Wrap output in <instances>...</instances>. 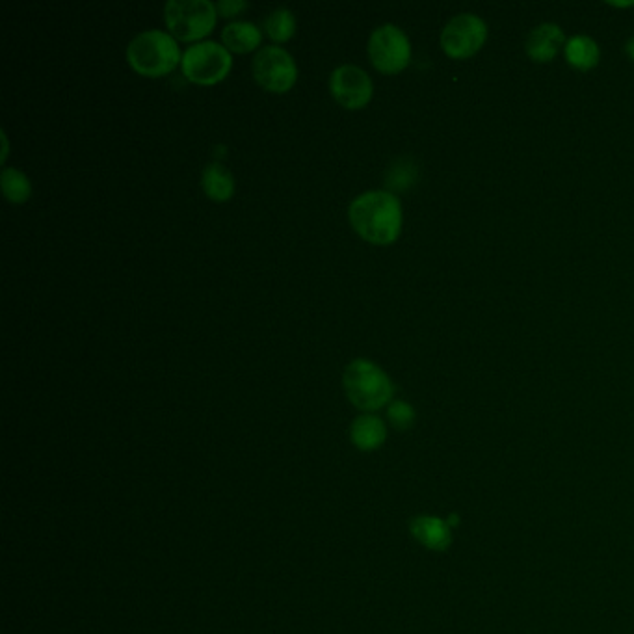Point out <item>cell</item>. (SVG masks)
I'll return each mask as SVG.
<instances>
[{"mask_svg":"<svg viewBox=\"0 0 634 634\" xmlns=\"http://www.w3.org/2000/svg\"><path fill=\"white\" fill-rule=\"evenodd\" d=\"M610 6H616V8H629V6H634V2H610Z\"/></svg>","mask_w":634,"mask_h":634,"instance_id":"obj_23","label":"cell"},{"mask_svg":"<svg viewBox=\"0 0 634 634\" xmlns=\"http://www.w3.org/2000/svg\"><path fill=\"white\" fill-rule=\"evenodd\" d=\"M344 393L357 410H382L393 402L395 385L380 365L367 357L352 359L343 372Z\"/></svg>","mask_w":634,"mask_h":634,"instance_id":"obj_2","label":"cell"},{"mask_svg":"<svg viewBox=\"0 0 634 634\" xmlns=\"http://www.w3.org/2000/svg\"><path fill=\"white\" fill-rule=\"evenodd\" d=\"M447 523H449L450 529H456V527L460 525V516H458V514H452V516L447 519Z\"/></svg>","mask_w":634,"mask_h":634,"instance_id":"obj_22","label":"cell"},{"mask_svg":"<svg viewBox=\"0 0 634 634\" xmlns=\"http://www.w3.org/2000/svg\"><path fill=\"white\" fill-rule=\"evenodd\" d=\"M417 181V166L411 159H398L391 164L389 172L385 175V185L389 186V192H400L410 188Z\"/></svg>","mask_w":634,"mask_h":634,"instance_id":"obj_18","label":"cell"},{"mask_svg":"<svg viewBox=\"0 0 634 634\" xmlns=\"http://www.w3.org/2000/svg\"><path fill=\"white\" fill-rule=\"evenodd\" d=\"M0 185H2L4 196L12 203H23L32 194V183H30L27 173L17 170L14 166H6L2 170Z\"/></svg>","mask_w":634,"mask_h":634,"instance_id":"obj_16","label":"cell"},{"mask_svg":"<svg viewBox=\"0 0 634 634\" xmlns=\"http://www.w3.org/2000/svg\"><path fill=\"white\" fill-rule=\"evenodd\" d=\"M233 66L231 51L224 43L203 40L192 43L181 60L183 73L196 84H216L227 77Z\"/></svg>","mask_w":634,"mask_h":634,"instance_id":"obj_5","label":"cell"},{"mask_svg":"<svg viewBox=\"0 0 634 634\" xmlns=\"http://www.w3.org/2000/svg\"><path fill=\"white\" fill-rule=\"evenodd\" d=\"M263 28L272 40L287 41L296 32V15L292 14V10L289 8L279 6L266 15Z\"/></svg>","mask_w":634,"mask_h":634,"instance_id":"obj_17","label":"cell"},{"mask_svg":"<svg viewBox=\"0 0 634 634\" xmlns=\"http://www.w3.org/2000/svg\"><path fill=\"white\" fill-rule=\"evenodd\" d=\"M625 53L629 56V60H633L634 62V36L625 43Z\"/></svg>","mask_w":634,"mask_h":634,"instance_id":"obj_21","label":"cell"},{"mask_svg":"<svg viewBox=\"0 0 634 634\" xmlns=\"http://www.w3.org/2000/svg\"><path fill=\"white\" fill-rule=\"evenodd\" d=\"M218 10L211 0H168L164 19L173 38L181 41L201 40L216 25Z\"/></svg>","mask_w":634,"mask_h":634,"instance_id":"obj_4","label":"cell"},{"mask_svg":"<svg viewBox=\"0 0 634 634\" xmlns=\"http://www.w3.org/2000/svg\"><path fill=\"white\" fill-rule=\"evenodd\" d=\"M564 53L569 66L577 71H590L597 67L601 60L599 45L588 36H573L571 40L566 41Z\"/></svg>","mask_w":634,"mask_h":634,"instance_id":"obj_15","label":"cell"},{"mask_svg":"<svg viewBox=\"0 0 634 634\" xmlns=\"http://www.w3.org/2000/svg\"><path fill=\"white\" fill-rule=\"evenodd\" d=\"M562 47H566V36L564 30L555 23H543L534 28L527 40V54L536 64L553 62Z\"/></svg>","mask_w":634,"mask_h":634,"instance_id":"obj_11","label":"cell"},{"mask_svg":"<svg viewBox=\"0 0 634 634\" xmlns=\"http://www.w3.org/2000/svg\"><path fill=\"white\" fill-rule=\"evenodd\" d=\"M246 8H248L246 0H218V4H216L218 15H224V17H233V15L244 12Z\"/></svg>","mask_w":634,"mask_h":634,"instance_id":"obj_20","label":"cell"},{"mask_svg":"<svg viewBox=\"0 0 634 634\" xmlns=\"http://www.w3.org/2000/svg\"><path fill=\"white\" fill-rule=\"evenodd\" d=\"M251 71L268 92H289L298 79V66L292 54L279 45L261 47L253 56Z\"/></svg>","mask_w":634,"mask_h":634,"instance_id":"obj_7","label":"cell"},{"mask_svg":"<svg viewBox=\"0 0 634 634\" xmlns=\"http://www.w3.org/2000/svg\"><path fill=\"white\" fill-rule=\"evenodd\" d=\"M127 60L138 75L162 77L172 73L173 69L179 66L183 54L177 38H173L172 34L159 28H149L138 32L133 40L129 41Z\"/></svg>","mask_w":634,"mask_h":634,"instance_id":"obj_3","label":"cell"},{"mask_svg":"<svg viewBox=\"0 0 634 634\" xmlns=\"http://www.w3.org/2000/svg\"><path fill=\"white\" fill-rule=\"evenodd\" d=\"M201 186L205 194L214 201H225L235 192V177L220 162H211L203 168Z\"/></svg>","mask_w":634,"mask_h":634,"instance_id":"obj_14","label":"cell"},{"mask_svg":"<svg viewBox=\"0 0 634 634\" xmlns=\"http://www.w3.org/2000/svg\"><path fill=\"white\" fill-rule=\"evenodd\" d=\"M387 419L393 428L404 432V430H410L411 426L415 424L417 413L406 400H393L387 406Z\"/></svg>","mask_w":634,"mask_h":634,"instance_id":"obj_19","label":"cell"},{"mask_svg":"<svg viewBox=\"0 0 634 634\" xmlns=\"http://www.w3.org/2000/svg\"><path fill=\"white\" fill-rule=\"evenodd\" d=\"M350 224L357 235L372 244H393L402 231V203L389 190H367L348 207Z\"/></svg>","mask_w":634,"mask_h":634,"instance_id":"obj_1","label":"cell"},{"mask_svg":"<svg viewBox=\"0 0 634 634\" xmlns=\"http://www.w3.org/2000/svg\"><path fill=\"white\" fill-rule=\"evenodd\" d=\"M222 41L233 53H250L263 41V32L251 21H233L222 30Z\"/></svg>","mask_w":634,"mask_h":634,"instance_id":"obj_13","label":"cell"},{"mask_svg":"<svg viewBox=\"0 0 634 634\" xmlns=\"http://www.w3.org/2000/svg\"><path fill=\"white\" fill-rule=\"evenodd\" d=\"M410 534L413 540L432 553H445L452 547L454 534L447 519L436 516L411 517Z\"/></svg>","mask_w":634,"mask_h":634,"instance_id":"obj_10","label":"cell"},{"mask_svg":"<svg viewBox=\"0 0 634 634\" xmlns=\"http://www.w3.org/2000/svg\"><path fill=\"white\" fill-rule=\"evenodd\" d=\"M370 62L385 75H395L406 69L411 60V43L402 28L385 23L374 28L367 43Z\"/></svg>","mask_w":634,"mask_h":634,"instance_id":"obj_6","label":"cell"},{"mask_svg":"<svg viewBox=\"0 0 634 634\" xmlns=\"http://www.w3.org/2000/svg\"><path fill=\"white\" fill-rule=\"evenodd\" d=\"M350 439L357 449L363 452L378 450L387 439V426L378 415L363 413L352 421Z\"/></svg>","mask_w":634,"mask_h":634,"instance_id":"obj_12","label":"cell"},{"mask_svg":"<svg viewBox=\"0 0 634 634\" xmlns=\"http://www.w3.org/2000/svg\"><path fill=\"white\" fill-rule=\"evenodd\" d=\"M330 92L337 103L354 110L369 105L374 93V84L363 67L343 64L331 71Z\"/></svg>","mask_w":634,"mask_h":634,"instance_id":"obj_9","label":"cell"},{"mask_svg":"<svg viewBox=\"0 0 634 634\" xmlns=\"http://www.w3.org/2000/svg\"><path fill=\"white\" fill-rule=\"evenodd\" d=\"M2 142H4V157H2V159H6V155H8V138H6V133H2Z\"/></svg>","mask_w":634,"mask_h":634,"instance_id":"obj_24","label":"cell"},{"mask_svg":"<svg viewBox=\"0 0 634 634\" xmlns=\"http://www.w3.org/2000/svg\"><path fill=\"white\" fill-rule=\"evenodd\" d=\"M488 40V25L475 14L452 17L441 32V49L452 60H467L475 56Z\"/></svg>","mask_w":634,"mask_h":634,"instance_id":"obj_8","label":"cell"}]
</instances>
